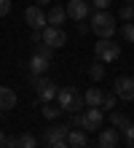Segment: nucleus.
Listing matches in <instances>:
<instances>
[{"label": "nucleus", "instance_id": "nucleus-5", "mask_svg": "<svg viewBox=\"0 0 134 148\" xmlns=\"http://www.w3.org/2000/svg\"><path fill=\"white\" fill-rule=\"evenodd\" d=\"M56 92H59V86L54 84L51 78H46V75H38V78H35V94H38L40 102L56 100Z\"/></svg>", "mask_w": 134, "mask_h": 148}, {"label": "nucleus", "instance_id": "nucleus-6", "mask_svg": "<svg viewBox=\"0 0 134 148\" xmlns=\"http://www.w3.org/2000/svg\"><path fill=\"white\" fill-rule=\"evenodd\" d=\"M65 11H67V19H73V22H86L88 16H91V3H88V0H70Z\"/></svg>", "mask_w": 134, "mask_h": 148}, {"label": "nucleus", "instance_id": "nucleus-13", "mask_svg": "<svg viewBox=\"0 0 134 148\" xmlns=\"http://www.w3.org/2000/svg\"><path fill=\"white\" fill-rule=\"evenodd\" d=\"M46 19H48V24H51V27H62V24H65V19H67L65 5H54L51 11L46 14Z\"/></svg>", "mask_w": 134, "mask_h": 148}, {"label": "nucleus", "instance_id": "nucleus-24", "mask_svg": "<svg viewBox=\"0 0 134 148\" xmlns=\"http://www.w3.org/2000/svg\"><path fill=\"white\" fill-rule=\"evenodd\" d=\"M118 16H121L123 22H131V19H134V3H123V8H121Z\"/></svg>", "mask_w": 134, "mask_h": 148}, {"label": "nucleus", "instance_id": "nucleus-30", "mask_svg": "<svg viewBox=\"0 0 134 148\" xmlns=\"http://www.w3.org/2000/svg\"><path fill=\"white\" fill-rule=\"evenodd\" d=\"M70 127H80V113H73V119H70Z\"/></svg>", "mask_w": 134, "mask_h": 148}, {"label": "nucleus", "instance_id": "nucleus-27", "mask_svg": "<svg viewBox=\"0 0 134 148\" xmlns=\"http://www.w3.org/2000/svg\"><path fill=\"white\" fill-rule=\"evenodd\" d=\"M11 14V0H0V16H8Z\"/></svg>", "mask_w": 134, "mask_h": 148}, {"label": "nucleus", "instance_id": "nucleus-8", "mask_svg": "<svg viewBox=\"0 0 134 148\" xmlns=\"http://www.w3.org/2000/svg\"><path fill=\"white\" fill-rule=\"evenodd\" d=\"M113 92H115V97H118V100L131 102V100H134V78H131V75H121L118 81H115Z\"/></svg>", "mask_w": 134, "mask_h": 148}, {"label": "nucleus", "instance_id": "nucleus-33", "mask_svg": "<svg viewBox=\"0 0 134 148\" xmlns=\"http://www.w3.org/2000/svg\"><path fill=\"white\" fill-rule=\"evenodd\" d=\"M3 143H5V135H3V132H0V148H3Z\"/></svg>", "mask_w": 134, "mask_h": 148}, {"label": "nucleus", "instance_id": "nucleus-1", "mask_svg": "<svg viewBox=\"0 0 134 148\" xmlns=\"http://www.w3.org/2000/svg\"><path fill=\"white\" fill-rule=\"evenodd\" d=\"M56 105L62 108V113H78L86 102H83V94L75 86H65V89L56 92Z\"/></svg>", "mask_w": 134, "mask_h": 148}, {"label": "nucleus", "instance_id": "nucleus-32", "mask_svg": "<svg viewBox=\"0 0 134 148\" xmlns=\"http://www.w3.org/2000/svg\"><path fill=\"white\" fill-rule=\"evenodd\" d=\"M48 3H51V0H35V5H40V8H43V5H48Z\"/></svg>", "mask_w": 134, "mask_h": 148}, {"label": "nucleus", "instance_id": "nucleus-3", "mask_svg": "<svg viewBox=\"0 0 134 148\" xmlns=\"http://www.w3.org/2000/svg\"><path fill=\"white\" fill-rule=\"evenodd\" d=\"M94 54L99 62H115V59L121 57V46L118 43H113V38H99V43L94 46Z\"/></svg>", "mask_w": 134, "mask_h": 148}, {"label": "nucleus", "instance_id": "nucleus-23", "mask_svg": "<svg viewBox=\"0 0 134 148\" xmlns=\"http://www.w3.org/2000/svg\"><path fill=\"white\" fill-rule=\"evenodd\" d=\"M115 100H118V97H115V92H105V94H102V105H99V108H107V110L115 108Z\"/></svg>", "mask_w": 134, "mask_h": 148}, {"label": "nucleus", "instance_id": "nucleus-26", "mask_svg": "<svg viewBox=\"0 0 134 148\" xmlns=\"http://www.w3.org/2000/svg\"><path fill=\"white\" fill-rule=\"evenodd\" d=\"M88 3H91V8H97V11H107L113 0H88Z\"/></svg>", "mask_w": 134, "mask_h": 148}, {"label": "nucleus", "instance_id": "nucleus-11", "mask_svg": "<svg viewBox=\"0 0 134 148\" xmlns=\"http://www.w3.org/2000/svg\"><path fill=\"white\" fill-rule=\"evenodd\" d=\"M121 140V135H118V129L110 127V129H99V148H115Z\"/></svg>", "mask_w": 134, "mask_h": 148}, {"label": "nucleus", "instance_id": "nucleus-14", "mask_svg": "<svg viewBox=\"0 0 134 148\" xmlns=\"http://www.w3.org/2000/svg\"><path fill=\"white\" fill-rule=\"evenodd\" d=\"M86 129H70L67 132V145L70 148H83L86 145Z\"/></svg>", "mask_w": 134, "mask_h": 148}, {"label": "nucleus", "instance_id": "nucleus-35", "mask_svg": "<svg viewBox=\"0 0 134 148\" xmlns=\"http://www.w3.org/2000/svg\"><path fill=\"white\" fill-rule=\"evenodd\" d=\"M126 3H134V0H126Z\"/></svg>", "mask_w": 134, "mask_h": 148}, {"label": "nucleus", "instance_id": "nucleus-28", "mask_svg": "<svg viewBox=\"0 0 134 148\" xmlns=\"http://www.w3.org/2000/svg\"><path fill=\"white\" fill-rule=\"evenodd\" d=\"M5 148H19V137H5Z\"/></svg>", "mask_w": 134, "mask_h": 148}, {"label": "nucleus", "instance_id": "nucleus-7", "mask_svg": "<svg viewBox=\"0 0 134 148\" xmlns=\"http://www.w3.org/2000/svg\"><path fill=\"white\" fill-rule=\"evenodd\" d=\"M43 43H46V46H51L54 51L62 49V46L67 43L65 27H51V24H46V27H43Z\"/></svg>", "mask_w": 134, "mask_h": 148}, {"label": "nucleus", "instance_id": "nucleus-15", "mask_svg": "<svg viewBox=\"0 0 134 148\" xmlns=\"http://www.w3.org/2000/svg\"><path fill=\"white\" fill-rule=\"evenodd\" d=\"M102 89H97V86H94V89H88L86 94H83V102H86V108H99L102 105Z\"/></svg>", "mask_w": 134, "mask_h": 148}, {"label": "nucleus", "instance_id": "nucleus-20", "mask_svg": "<svg viewBox=\"0 0 134 148\" xmlns=\"http://www.w3.org/2000/svg\"><path fill=\"white\" fill-rule=\"evenodd\" d=\"M121 129H123V143H126V148H134V124L126 121Z\"/></svg>", "mask_w": 134, "mask_h": 148}, {"label": "nucleus", "instance_id": "nucleus-25", "mask_svg": "<svg viewBox=\"0 0 134 148\" xmlns=\"http://www.w3.org/2000/svg\"><path fill=\"white\" fill-rule=\"evenodd\" d=\"M126 121H129V119H126V116H123V113H121V110H115V113H113V116H110V124H113V127H118V129H121L123 124H126Z\"/></svg>", "mask_w": 134, "mask_h": 148}, {"label": "nucleus", "instance_id": "nucleus-12", "mask_svg": "<svg viewBox=\"0 0 134 148\" xmlns=\"http://www.w3.org/2000/svg\"><path fill=\"white\" fill-rule=\"evenodd\" d=\"M16 108V92L11 86H0V110H11Z\"/></svg>", "mask_w": 134, "mask_h": 148}, {"label": "nucleus", "instance_id": "nucleus-29", "mask_svg": "<svg viewBox=\"0 0 134 148\" xmlns=\"http://www.w3.org/2000/svg\"><path fill=\"white\" fill-rule=\"evenodd\" d=\"M88 30H91V27H88V24H86V22H78V32H80V35H86V32H88Z\"/></svg>", "mask_w": 134, "mask_h": 148}, {"label": "nucleus", "instance_id": "nucleus-9", "mask_svg": "<svg viewBox=\"0 0 134 148\" xmlns=\"http://www.w3.org/2000/svg\"><path fill=\"white\" fill-rule=\"evenodd\" d=\"M24 22L30 24L32 30H43V27L48 24L46 14H43V8H40V5H35V3H32V5H30V8L24 11Z\"/></svg>", "mask_w": 134, "mask_h": 148}, {"label": "nucleus", "instance_id": "nucleus-22", "mask_svg": "<svg viewBox=\"0 0 134 148\" xmlns=\"http://www.w3.org/2000/svg\"><path fill=\"white\" fill-rule=\"evenodd\" d=\"M121 35H123V40L126 43H134V22H126L121 27Z\"/></svg>", "mask_w": 134, "mask_h": 148}, {"label": "nucleus", "instance_id": "nucleus-36", "mask_svg": "<svg viewBox=\"0 0 134 148\" xmlns=\"http://www.w3.org/2000/svg\"><path fill=\"white\" fill-rule=\"evenodd\" d=\"M0 113H3V110H0Z\"/></svg>", "mask_w": 134, "mask_h": 148}, {"label": "nucleus", "instance_id": "nucleus-19", "mask_svg": "<svg viewBox=\"0 0 134 148\" xmlns=\"http://www.w3.org/2000/svg\"><path fill=\"white\" fill-rule=\"evenodd\" d=\"M19 148H38V137L32 132H22L19 135Z\"/></svg>", "mask_w": 134, "mask_h": 148}, {"label": "nucleus", "instance_id": "nucleus-37", "mask_svg": "<svg viewBox=\"0 0 134 148\" xmlns=\"http://www.w3.org/2000/svg\"><path fill=\"white\" fill-rule=\"evenodd\" d=\"M3 148H5V145H3Z\"/></svg>", "mask_w": 134, "mask_h": 148}, {"label": "nucleus", "instance_id": "nucleus-34", "mask_svg": "<svg viewBox=\"0 0 134 148\" xmlns=\"http://www.w3.org/2000/svg\"><path fill=\"white\" fill-rule=\"evenodd\" d=\"M83 148H94V145H83Z\"/></svg>", "mask_w": 134, "mask_h": 148}, {"label": "nucleus", "instance_id": "nucleus-18", "mask_svg": "<svg viewBox=\"0 0 134 148\" xmlns=\"http://www.w3.org/2000/svg\"><path fill=\"white\" fill-rule=\"evenodd\" d=\"M59 116H62V108H59V105H54V102H43V119L56 121Z\"/></svg>", "mask_w": 134, "mask_h": 148}, {"label": "nucleus", "instance_id": "nucleus-16", "mask_svg": "<svg viewBox=\"0 0 134 148\" xmlns=\"http://www.w3.org/2000/svg\"><path fill=\"white\" fill-rule=\"evenodd\" d=\"M48 59H43V57H38V54H35L32 59H30V75H43V73H46L48 70Z\"/></svg>", "mask_w": 134, "mask_h": 148}, {"label": "nucleus", "instance_id": "nucleus-31", "mask_svg": "<svg viewBox=\"0 0 134 148\" xmlns=\"http://www.w3.org/2000/svg\"><path fill=\"white\" fill-rule=\"evenodd\" d=\"M48 148H70V145H67V140H59V143H54V145H48Z\"/></svg>", "mask_w": 134, "mask_h": 148}, {"label": "nucleus", "instance_id": "nucleus-21", "mask_svg": "<svg viewBox=\"0 0 134 148\" xmlns=\"http://www.w3.org/2000/svg\"><path fill=\"white\" fill-rule=\"evenodd\" d=\"M35 54L51 62V59H54V49H51V46H46V43H38V46H35Z\"/></svg>", "mask_w": 134, "mask_h": 148}, {"label": "nucleus", "instance_id": "nucleus-4", "mask_svg": "<svg viewBox=\"0 0 134 148\" xmlns=\"http://www.w3.org/2000/svg\"><path fill=\"white\" fill-rule=\"evenodd\" d=\"M105 124V113L102 108H86V113H80V129L86 132H97Z\"/></svg>", "mask_w": 134, "mask_h": 148}, {"label": "nucleus", "instance_id": "nucleus-10", "mask_svg": "<svg viewBox=\"0 0 134 148\" xmlns=\"http://www.w3.org/2000/svg\"><path fill=\"white\" fill-rule=\"evenodd\" d=\"M67 132H70V124H56V127H48L46 132H43V145H54V143H59V140H67Z\"/></svg>", "mask_w": 134, "mask_h": 148}, {"label": "nucleus", "instance_id": "nucleus-2", "mask_svg": "<svg viewBox=\"0 0 134 148\" xmlns=\"http://www.w3.org/2000/svg\"><path fill=\"white\" fill-rule=\"evenodd\" d=\"M88 27H91V32H97L99 38H113L115 32H118V24H115V19L107 11H94Z\"/></svg>", "mask_w": 134, "mask_h": 148}, {"label": "nucleus", "instance_id": "nucleus-17", "mask_svg": "<svg viewBox=\"0 0 134 148\" xmlns=\"http://www.w3.org/2000/svg\"><path fill=\"white\" fill-rule=\"evenodd\" d=\"M88 78H91V81H102V78H105V62L97 59V62L88 65Z\"/></svg>", "mask_w": 134, "mask_h": 148}]
</instances>
